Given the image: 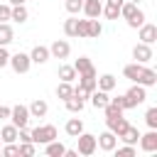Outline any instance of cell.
<instances>
[{
	"mask_svg": "<svg viewBox=\"0 0 157 157\" xmlns=\"http://www.w3.org/2000/svg\"><path fill=\"white\" fill-rule=\"evenodd\" d=\"M123 76L128 78V81H132V83H140V86H145V88H150V86H155L157 83V71L155 69H150L147 64H128L125 69H123Z\"/></svg>",
	"mask_w": 157,
	"mask_h": 157,
	"instance_id": "1",
	"label": "cell"
},
{
	"mask_svg": "<svg viewBox=\"0 0 157 157\" xmlns=\"http://www.w3.org/2000/svg\"><path fill=\"white\" fill-rule=\"evenodd\" d=\"M29 137L34 145H47V142L56 140V128L54 125H37L34 130H29Z\"/></svg>",
	"mask_w": 157,
	"mask_h": 157,
	"instance_id": "2",
	"label": "cell"
},
{
	"mask_svg": "<svg viewBox=\"0 0 157 157\" xmlns=\"http://www.w3.org/2000/svg\"><path fill=\"white\" fill-rule=\"evenodd\" d=\"M76 142H78V155H83V157H91L96 150H98V145H96V135H91V132H81V135H76Z\"/></svg>",
	"mask_w": 157,
	"mask_h": 157,
	"instance_id": "3",
	"label": "cell"
},
{
	"mask_svg": "<svg viewBox=\"0 0 157 157\" xmlns=\"http://www.w3.org/2000/svg\"><path fill=\"white\" fill-rule=\"evenodd\" d=\"M7 64L12 66V71H15V74H27V71H29V66H32V59H29V54L17 52V54H10V61H7Z\"/></svg>",
	"mask_w": 157,
	"mask_h": 157,
	"instance_id": "4",
	"label": "cell"
},
{
	"mask_svg": "<svg viewBox=\"0 0 157 157\" xmlns=\"http://www.w3.org/2000/svg\"><path fill=\"white\" fill-rule=\"evenodd\" d=\"M10 120H12V125L15 128H27V123H29V108L27 105H15V108H10Z\"/></svg>",
	"mask_w": 157,
	"mask_h": 157,
	"instance_id": "5",
	"label": "cell"
},
{
	"mask_svg": "<svg viewBox=\"0 0 157 157\" xmlns=\"http://www.w3.org/2000/svg\"><path fill=\"white\" fill-rule=\"evenodd\" d=\"M132 59L137 61V64H150L152 59H155V52H152V44H135L132 47Z\"/></svg>",
	"mask_w": 157,
	"mask_h": 157,
	"instance_id": "6",
	"label": "cell"
},
{
	"mask_svg": "<svg viewBox=\"0 0 157 157\" xmlns=\"http://www.w3.org/2000/svg\"><path fill=\"white\" fill-rule=\"evenodd\" d=\"M125 96H128L130 105H132V108H137L140 103H145V101H147V88H145V86H140V83H132V86H130V91H128Z\"/></svg>",
	"mask_w": 157,
	"mask_h": 157,
	"instance_id": "7",
	"label": "cell"
},
{
	"mask_svg": "<svg viewBox=\"0 0 157 157\" xmlns=\"http://www.w3.org/2000/svg\"><path fill=\"white\" fill-rule=\"evenodd\" d=\"M96 145H98L103 152H113V147L118 145V135L110 132V130H103L101 135H96Z\"/></svg>",
	"mask_w": 157,
	"mask_h": 157,
	"instance_id": "8",
	"label": "cell"
},
{
	"mask_svg": "<svg viewBox=\"0 0 157 157\" xmlns=\"http://www.w3.org/2000/svg\"><path fill=\"white\" fill-rule=\"evenodd\" d=\"M137 29H140V42H142V44H155V42H157V25L142 22Z\"/></svg>",
	"mask_w": 157,
	"mask_h": 157,
	"instance_id": "9",
	"label": "cell"
},
{
	"mask_svg": "<svg viewBox=\"0 0 157 157\" xmlns=\"http://www.w3.org/2000/svg\"><path fill=\"white\" fill-rule=\"evenodd\" d=\"M49 54H52L54 59H66V56L71 54V44H69L66 39H54L52 47H49Z\"/></svg>",
	"mask_w": 157,
	"mask_h": 157,
	"instance_id": "10",
	"label": "cell"
},
{
	"mask_svg": "<svg viewBox=\"0 0 157 157\" xmlns=\"http://www.w3.org/2000/svg\"><path fill=\"white\" fill-rule=\"evenodd\" d=\"M137 142H140V150H142V152H157V130L150 128V132L140 135Z\"/></svg>",
	"mask_w": 157,
	"mask_h": 157,
	"instance_id": "11",
	"label": "cell"
},
{
	"mask_svg": "<svg viewBox=\"0 0 157 157\" xmlns=\"http://www.w3.org/2000/svg\"><path fill=\"white\" fill-rule=\"evenodd\" d=\"M29 59H32V64H47V61L52 59V54H49V47H42V44H37V47L29 52Z\"/></svg>",
	"mask_w": 157,
	"mask_h": 157,
	"instance_id": "12",
	"label": "cell"
},
{
	"mask_svg": "<svg viewBox=\"0 0 157 157\" xmlns=\"http://www.w3.org/2000/svg\"><path fill=\"white\" fill-rule=\"evenodd\" d=\"M91 105L93 108H98V110H103L105 105H108V101H110V96H108V91H101V88H96V91H91Z\"/></svg>",
	"mask_w": 157,
	"mask_h": 157,
	"instance_id": "13",
	"label": "cell"
},
{
	"mask_svg": "<svg viewBox=\"0 0 157 157\" xmlns=\"http://www.w3.org/2000/svg\"><path fill=\"white\" fill-rule=\"evenodd\" d=\"M81 12H83L86 17H101V12H103V2H101V0H83Z\"/></svg>",
	"mask_w": 157,
	"mask_h": 157,
	"instance_id": "14",
	"label": "cell"
},
{
	"mask_svg": "<svg viewBox=\"0 0 157 157\" xmlns=\"http://www.w3.org/2000/svg\"><path fill=\"white\" fill-rule=\"evenodd\" d=\"M27 108H29V118H44V115H47V110H49L47 101H42V98H34Z\"/></svg>",
	"mask_w": 157,
	"mask_h": 157,
	"instance_id": "15",
	"label": "cell"
},
{
	"mask_svg": "<svg viewBox=\"0 0 157 157\" xmlns=\"http://www.w3.org/2000/svg\"><path fill=\"white\" fill-rule=\"evenodd\" d=\"M74 69H76L78 76H81V74H96V66H93V61H91L88 56H78V59L74 61Z\"/></svg>",
	"mask_w": 157,
	"mask_h": 157,
	"instance_id": "16",
	"label": "cell"
},
{
	"mask_svg": "<svg viewBox=\"0 0 157 157\" xmlns=\"http://www.w3.org/2000/svg\"><path fill=\"white\" fill-rule=\"evenodd\" d=\"M105 125H108V130H110V132L120 135V132H123V130H125L130 123H128L123 115H115V118H105Z\"/></svg>",
	"mask_w": 157,
	"mask_h": 157,
	"instance_id": "17",
	"label": "cell"
},
{
	"mask_svg": "<svg viewBox=\"0 0 157 157\" xmlns=\"http://www.w3.org/2000/svg\"><path fill=\"white\" fill-rule=\"evenodd\" d=\"M118 140H123L125 145H137V140H140V130H137L135 125H128V128L118 135Z\"/></svg>",
	"mask_w": 157,
	"mask_h": 157,
	"instance_id": "18",
	"label": "cell"
},
{
	"mask_svg": "<svg viewBox=\"0 0 157 157\" xmlns=\"http://www.w3.org/2000/svg\"><path fill=\"white\" fill-rule=\"evenodd\" d=\"M64 130H66L69 137H76V135L83 132V120H81V118H69L66 125H64Z\"/></svg>",
	"mask_w": 157,
	"mask_h": 157,
	"instance_id": "19",
	"label": "cell"
},
{
	"mask_svg": "<svg viewBox=\"0 0 157 157\" xmlns=\"http://www.w3.org/2000/svg\"><path fill=\"white\" fill-rule=\"evenodd\" d=\"M115 83H118V81H115V76H113V74H103V76H98V78H96V88L108 91V93L115 88Z\"/></svg>",
	"mask_w": 157,
	"mask_h": 157,
	"instance_id": "20",
	"label": "cell"
},
{
	"mask_svg": "<svg viewBox=\"0 0 157 157\" xmlns=\"http://www.w3.org/2000/svg\"><path fill=\"white\" fill-rule=\"evenodd\" d=\"M56 74H59V78H61V81H69V83H74V81H76V76H78V74H76V69H74V64H61Z\"/></svg>",
	"mask_w": 157,
	"mask_h": 157,
	"instance_id": "21",
	"label": "cell"
},
{
	"mask_svg": "<svg viewBox=\"0 0 157 157\" xmlns=\"http://www.w3.org/2000/svg\"><path fill=\"white\" fill-rule=\"evenodd\" d=\"M64 142H59V140H52V142H47L44 145V152H47V157H64Z\"/></svg>",
	"mask_w": 157,
	"mask_h": 157,
	"instance_id": "22",
	"label": "cell"
},
{
	"mask_svg": "<svg viewBox=\"0 0 157 157\" xmlns=\"http://www.w3.org/2000/svg\"><path fill=\"white\" fill-rule=\"evenodd\" d=\"M27 17H29V12H27V7L25 5H12V10H10V20L12 22H27Z\"/></svg>",
	"mask_w": 157,
	"mask_h": 157,
	"instance_id": "23",
	"label": "cell"
},
{
	"mask_svg": "<svg viewBox=\"0 0 157 157\" xmlns=\"http://www.w3.org/2000/svg\"><path fill=\"white\" fill-rule=\"evenodd\" d=\"M12 39H15V32H12V27H10L7 22H0V47H7Z\"/></svg>",
	"mask_w": 157,
	"mask_h": 157,
	"instance_id": "24",
	"label": "cell"
},
{
	"mask_svg": "<svg viewBox=\"0 0 157 157\" xmlns=\"http://www.w3.org/2000/svg\"><path fill=\"white\" fill-rule=\"evenodd\" d=\"M64 103H66V110H69V113H81L83 105H86V101H81L78 96H69Z\"/></svg>",
	"mask_w": 157,
	"mask_h": 157,
	"instance_id": "25",
	"label": "cell"
},
{
	"mask_svg": "<svg viewBox=\"0 0 157 157\" xmlns=\"http://www.w3.org/2000/svg\"><path fill=\"white\" fill-rule=\"evenodd\" d=\"M137 10H140V7H137L135 2H128V0H125V2L120 5V17H123V20L128 22L130 17H135V12H137Z\"/></svg>",
	"mask_w": 157,
	"mask_h": 157,
	"instance_id": "26",
	"label": "cell"
},
{
	"mask_svg": "<svg viewBox=\"0 0 157 157\" xmlns=\"http://www.w3.org/2000/svg\"><path fill=\"white\" fill-rule=\"evenodd\" d=\"M0 137H2V142H17V128L10 123V125H5L2 130H0Z\"/></svg>",
	"mask_w": 157,
	"mask_h": 157,
	"instance_id": "27",
	"label": "cell"
},
{
	"mask_svg": "<svg viewBox=\"0 0 157 157\" xmlns=\"http://www.w3.org/2000/svg\"><path fill=\"white\" fill-rule=\"evenodd\" d=\"M101 32H103V27H101L98 17H88V37H91V39H98Z\"/></svg>",
	"mask_w": 157,
	"mask_h": 157,
	"instance_id": "28",
	"label": "cell"
},
{
	"mask_svg": "<svg viewBox=\"0 0 157 157\" xmlns=\"http://www.w3.org/2000/svg\"><path fill=\"white\" fill-rule=\"evenodd\" d=\"M56 96H59L61 101H66L69 96H74V86H71L69 81H61V83L56 86Z\"/></svg>",
	"mask_w": 157,
	"mask_h": 157,
	"instance_id": "29",
	"label": "cell"
},
{
	"mask_svg": "<svg viewBox=\"0 0 157 157\" xmlns=\"http://www.w3.org/2000/svg\"><path fill=\"white\" fill-rule=\"evenodd\" d=\"M113 152L118 155V157H135L137 155V150H135V145H123V147H113Z\"/></svg>",
	"mask_w": 157,
	"mask_h": 157,
	"instance_id": "30",
	"label": "cell"
},
{
	"mask_svg": "<svg viewBox=\"0 0 157 157\" xmlns=\"http://www.w3.org/2000/svg\"><path fill=\"white\" fill-rule=\"evenodd\" d=\"M101 15H105V20H118V17H120V7H118V5H108V2H105Z\"/></svg>",
	"mask_w": 157,
	"mask_h": 157,
	"instance_id": "31",
	"label": "cell"
},
{
	"mask_svg": "<svg viewBox=\"0 0 157 157\" xmlns=\"http://www.w3.org/2000/svg\"><path fill=\"white\" fill-rule=\"evenodd\" d=\"M145 123H147V128L157 130V108H155V105L147 108V113H145Z\"/></svg>",
	"mask_w": 157,
	"mask_h": 157,
	"instance_id": "32",
	"label": "cell"
},
{
	"mask_svg": "<svg viewBox=\"0 0 157 157\" xmlns=\"http://www.w3.org/2000/svg\"><path fill=\"white\" fill-rule=\"evenodd\" d=\"M76 25H78V20H76V17H69V20L64 22V34H66V37H76Z\"/></svg>",
	"mask_w": 157,
	"mask_h": 157,
	"instance_id": "33",
	"label": "cell"
},
{
	"mask_svg": "<svg viewBox=\"0 0 157 157\" xmlns=\"http://www.w3.org/2000/svg\"><path fill=\"white\" fill-rule=\"evenodd\" d=\"M5 147H2V152L0 155H5V157H17L20 155V145H15V142H2Z\"/></svg>",
	"mask_w": 157,
	"mask_h": 157,
	"instance_id": "34",
	"label": "cell"
},
{
	"mask_svg": "<svg viewBox=\"0 0 157 157\" xmlns=\"http://www.w3.org/2000/svg\"><path fill=\"white\" fill-rule=\"evenodd\" d=\"M64 7H66V12L78 15V12H81V7H83V0H66V2H64Z\"/></svg>",
	"mask_w": 157,
	"mask_h": 157,
	"instance_id": "35",
	"label": "cell"
},
{
	"mask_svg": "<svg viewBox=\"0 0 157 157\" xmlns=\"http://www.w3.org/2000/svg\"><path fill=\"white\" fill-rule=\"evenodd\" d=\"M37 152V145L34 142H20V157L25 155V157H32Z\"/></svg>",
	"mask_w": 157,
	"mask_h": 157,
	"instance_id": "36",
	"label": "cell"
},
{
	"mask_svg": "<svg viewBox=\"0 0 157 157\" xmlns=\"http://www.w3.org/2000/svg\"><path fill=\"white\" fill-rule=\"evenodd\" d=\"M142 22H145V12H142V10H137V12H135V17H130V20H128V27L137 29Z\"/></svg>",
	"mask_w": 157,
	"mask_h": 157,
	"instance_id": "37",
	"label": "cell"
},
{
	"mask_svg": "<svg viewBox=\"0 0 157 157\" xmlns=\"http://www.w3.org/2000/svg\"><path fill=\"white\" fill-rule=\"evenodd\" d=\"M110 103H115V105H118V108H123V110H130V108H132L125 93H123V96H115V98H110Z\"/></svg>",
	"mask_w": 157,
	"mask_h": 157,
	"instance_id": "38",
	"label": "cell"
},
{
	"mask_svg": "<svg viewBox=\"0 0 157 157\" xmlns=\"http://www.w3.org/2000/svg\"><path fill=\"white\" fill-rule=\"evenodd\" d=\"M103 110H105V118H115V115H123V108H118V105H115V103H110V101H108V105H105Z\"/></svg>",
	"mask_w": 157,
	"mask_h": 157,
	"instance_id": "39",
	"label": "cell"
},
{
	"mask_svg": "<svg viewBox=\"0 0 157 157\" xmlns=\"http://www.w3.org/2000/svg\"><path fill=\"white\" fill-rule=\"evenodd\" d=\"M76 37H88V20H78V25H76Z\"/></svg>",
	"mask_w": 157,
	"mask_h": 157,
	"instance_id": "40",
	"label": "cell"
},
{
	"mask_svg": "<svg viewBox=\"0 0 157 157\" xmlns=\"http://www.w3.org/2000/svg\"><path fill=\"white\" fill-rule=\"evenodd\" d=\"M10 10H12V5H10V2L0 5V22H7V20H10Z\"/></svg>",
	"mask_w": 157,
	"mask_h": 157,
	"instance_id": "41",
	"label": "cell"
},
{
	"mask_svg": "<svg viewBox=\"0 0 157 157\" xmlns=\"http://www.w3.org/2000/svg\"><path fill=\"white\" fill-rule=\"evenodd\" d=\"M7 61H10V52H7L5 47H0V69L7 66Z\"/></svg>",
	"mask_w": 157,
	"mask_h": 157,
	"instance_id": "42",
	"label": "cell"
},
{
	"mask_svg": "<svg viewBox=\"0 0 157 157\" xmlns=\"http://www.w3.org/2000/svg\"><path fill=\"white\" fill-rule=\"evenodd\" d=\"M10 118V108L7 105H0V120H7Z\"/></svg>",
	"mask_w": 157,
	"mask_h": 157,
	"instance_id": "43",
	"label": "cell"
},
{
	"mask_svg": "<svg viewBox=\"0 0 157 157\" xmlns=\"http://www.w3.org/2000/svg\"><path fill=\"white\" fill-rule=\"evenodd\" d=\"M105 2H108V5H118V7H120V5L125 2V0H105Z\"/></svg>",
	"mask_w": 157,
	"mask_h": 157,
	"instance_id": "44",
	"label": "cell"
},
{
	"mask_svg": "<svg viewBox=\"0 0 157 157\" xmlns=\"http://www.w3.org/2000/svg\"><path fill=\"white\" fill-rule=\"evenodd\" d=\"M10 5H25V0H7Z\"/></svg>",
	"mask_w": 157,
	"mask_h": 157,
	"instance_id": "45",
	"label": "cell"
},
{
	"mask_svg": "<svg viewBox=\"0 0 157 157\" xmlns=\"http://www.w3.org/2000/svg\"><path fill=\"white\" fill-rule=\"evenodd\" d=\"M128 2H135V5H137V2H142V0H128Z\"/></svg>",
	"mask_w": 157,
	"mask_h": 157,
	"instance_id": "46",
	"label": "cell"
},
{
	"mask_svg": "<svg viewBox=\"0 0 157 157\" xmlns=\"http://www.w3.org/2000/svg\"><path fill=\"white\" fill-rule=\"evenodd\" d=\"M0 145H2V137H0Z\"/></svg>",
	"mask_w": 157,
	"mask_h": 157,
	"instance_id": "47",
	"label": "cell"
}]
</instances>
